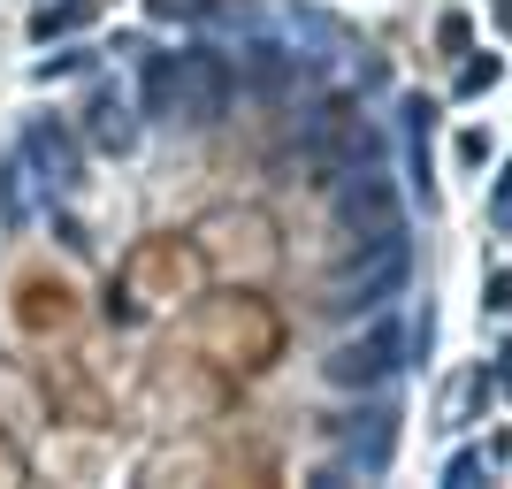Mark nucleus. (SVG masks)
<instances>
[{"label": "nucleus", "mask_w": 512, "mask_h": 489, "mask_svg": "<svg viewBox=\"0 0 512 489\" xmlns=\"http://www.w3.org/2000/svg\"><path fill=\"white\" fill-rule=\"evenodd\" d=\"M230 100V77L214 54H184V62H161L153 69V107H176L184 123H214Z\"/></svg>", "instance_id": "nucleus-1"}, {"label": "nucleus", "mask_w": 512, "mask_h": 489, "mask_svg": "<svg viewBox=\"0 0 512 489\" xmlns=\"http://www.w3.org/2000/svg\"><path fill=\"white\" fill-rule=\"evenodd\" d=\"M337 230L360 245V253H375V245H390L398 237V192H390V176H352L337 199Z\"/></svg>", "instance_id": "nucleus-2"}, {"label": "nucleus", "mask_w": 512, "mask_h": 489, "mask_svg": "<svg viewBox=\"0 0 512 489\" xmlns=\"http://www.w3.org/2000/svg\"><path fill=\"white\" fill-rule=\"evenodd\" d=\"M398 344H406V337H398L390 321H375L367 337H352L337 360H329V383H344V390H375L390 367H398Z\"/></svg>", "instance_id": "nucleus-3"}, {"label": "nucleus", "mask_w": 512, "mask_h": 489, "mask_svg": "<svg viewBox=\"0 0 512 489\" xmlns=\"http://www.w3.org/2000/svg\"><path fill=\"white\" fill-rule=\"evenodd\" d=\"M398 283H406V245L390 237V245H375V253H367V268H360L352 283H337V298H329V306H337V314H375Z\"/></svg>", "instance_id": "nucleus-4"}, {"label": "nucleus", "mask_w": 512, "mask_h": 489, "mask_svg": "<svg viewBox=\"0 0 512 489\" xmlns=\"http://www.w3.org/2000/svg\"><path fill=\"white\" fill-rule=\"evenodd\" d=\"M31 153H39L54 176H69V146H62V138H46V130H39V138H31Z\"/></svg>", "instance_id": "nucleus-5"}, {"label": "nucleus", "mask_w": 512, "mask_h": 489, "mask_svg": "<svg viewBox=\"0 0 512 489\" xmlns=\"http://www.w3.org/2000/svg\"><path fill=\"white\" fill-rule=\"evenodd\" d=\"M100 138H107V146H130V123H123V107H115V100L100 107Z\"/></svg>", "instance_id": "nucleus-6"}]
</instances>
